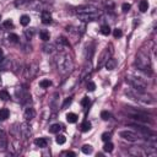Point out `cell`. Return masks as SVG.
Returning a JSON list of instances; mask_svg holds the SVG:
<instances>
[{"label": "cell", "instance_id": "obj_1", "mask_svg": "<svg viewBox=\"0 0 157 157\" xmlns=\"http://www.w3.org/2000/svg\"><path fill=\"white\" fill-rule=\"evenodd\" d=\"M55 63H57V68H58L59 72L63 74V75L70 74L74 69L72 58L66 53H59L55 57Z\"/></svg>", "mask_w": 157, "mask_h": 157}, {"label": "cell", "instance_id": "obj_2", "mask_svg": "<svg viewBox=\"0 0 157 157\" xmlns=\"http://www.w3.org/2000/svg\"><path fill=\"white\" fill-rule=\"evenodd\" d=\"M135 65H136L140 70H142V71H145V72H147V71H148V74H151V72H152V71H151L150 57H148V54L144 53L142 50H141V52H139V53L136 54Z\"/></svg>", "mask_w": 157, "mask_h": 157}, {"label": "cell", "instance_id": "obj_3", "mask_svg": "<svg viewBox=\"0 0 157 157\" xmlns=\"http://www.w3.org/2000/svg\"><path fill=\"white\" fill-rule=\"evenodd\" d=\"M131 100L134 101H140L142 103H147V104H151L153 103V98L150 96V95H146L145 92H140V91H136V90H131V91H126L125 92Z\"/></svg>", "mask_w": 157, "mask_h": 157}, {"label": "cell", "instance_id": "obj_4", "mask_svg": "<svg viewBox=\"0 0 157 157\" xmlns=\"http://www.w3.org/2000/svg\"><path fill=\"white\" fill-rule=\"evenodd\" d=\"M126 82L131 86L133 90H136V91H140V92H145V90H146V82L140 77L126 76Z\"/></svg>", "mask_w": 157, "mask_h": 157}, {"label": "cell", "instance_id": "obj_5", "mask_svg": "<svg viewBox=\"0 0 157 157\" xmlns=\"http://www.w3.org/2000/svg\"><path fill=\"white\" fill-rule=\"evenodd\" d=\"M119 136L126 141H130V142H136L141 139L139 134H136L135 131H131V130H123L119 133Z\"/></svg>", "mask_w": 157, "mask_h": 157}, {"label": "cell", "instance_id": "obj_6", "mask_svg": "<svg viewBox=\"0 0 157 157\" xmlns=\"http://www.w3.org/2000/svg\"><path fill=\"white\" fill-rule=\"evenodd\" d=\"M101 11H97V13H90V14H78L77 15V19L81 20L82 22H91V21H96L100 19L101 16Z\"/></svg>", "mask_w": 157, "mask_h": 157}, {"label": "cell", "instance_id": "obj_7", "mask_svg": "<svg viewBox=\"0 0 157 157\" xmlns=\"http://www.w3.org/2000/svg\"><path fill=\"white\" fill-rule=\"evenodd\" d=\"M111 55H112V50H111V48H106V49H103V52L101 53V55H100V58H98L97 68H102V66L106 64V61L111 58Z\"/></svg>", "mask_w": 157, "mask_h": 157}, {"label": "cell", "instance_id": "obj_8", "mask_svg": "<svg viewBox=\"0 0 157 157\" xmlns=\"http://www.w3.org/2000/svg\"><path fill=\"white\" fill-rule=\"evenodd\" d=\"M20 133H21V135H22V137H25V139H27V137H30V135L32 134V126L30 125V123H22L21 125H20Z\"/></svg>", "mask_w": 157, "mask_h": 157}, {"label": "cell", "instance_id": "obj_9", "mask_svg": "<svg viewBox=\"0 0 157 157\" xmlns=\"http://www.w3.org/2000/svg\"><path fill=\"white\" fill-rule=\"evenodd\" d=\"M97 11H100L97 8H95V6H91V5H86V6H80V8H77L76 9V14L78 15V14H90V13H97Z\"/></svg>", "mask_w": 157, "mask_h": 157}, {"label": "cell", "instance_id": "obj_10", "mask_svg": "<svg viewBox=\"0 0 157 157\" xmlns=\"http://www.w3.org/2000/svg\"><path fill=\"white\" fill-rule=\"evenodd\" d=\"M131 128H134L136 131H139V133H141V134H144V135H153V133H152L148 128H146V126H144V125H140V124H133Z\"/></svg>", "mask_w": 157, "mask_h": 157}, {"label": "cell", "instance_id": "obj_11", "mask_svg": "<svg viewBox=\"0 0 157 157\" xmlns=\"http://www.w3.org/2000/svg\"><path fill=\"white\" fill-rule=\"evenodd\" d=\"M41 19H42V22L44 25H49L52 22V15L48 10H43L42 14H41Z\"/></svg>", "mask_w": 157, "mask_h": 157}, {"label": "cell", "instance_id": "obj_12", "mask_svg": "<svg viewBox=\"0 0 157 157\" xmlns=\"http://www.w3.org/2000/svg\"><path fill=\"white\" fill-rule=\"evenodd\" d=\"M117 65H118V60L117 59H114V58H109L107 61H106V64H104V66H106V69L107 70H114L115 68H117Z\"/></svg>", "mask_w": 157, "mask_h": 157}, {"label": "cell", "instance_id": "obj_13", "mask_svg": "<svg viewBox=\"0 0 157 157\" xmlns=\"http://www.w3.org/2000/svg\"><path fill=\"white\" fill-rule=\"evenodd\" d=\"M35 117H36V111H35L32 107L26 108V111H25V113H24V118H25L26 120H32Z\"/></svg>", "mask_w": 157, "mask_h": 157}, {"label": "cell", "instance_id": "obj_14", "mask_svg": "<svg viewBox=\"0 0 157 157\" xmlns=\"http://www.w3.org/2000/svg\"><path fill=\"white\" fill-rule=\"evenodd\" d=\"M91 71H92V66H91V63L89 61L85 66H84V69H82V74H81V80H85V78L91 74Z\"/></svg>", "mask_w": 157, "mask_h": 157}, {"label": "cell", "instance_id": "obj_15", "mask_svg": "<svg viewBox=\"0 0 157 157\" xmlns=\"http://www.w3.org/2000/svg\"><path fill=\"white\" fill-rule=\"evenodd\" d=\"M129 152L134 156H146V151L141 150V147H131Z\"/></svg>", "mask_w": 157, "mask_h": 157}, {"label": "cell", "instance_id": "obj_16", "mask_svg": "<svg viewBox=\"0 0 157 157\" xmlns=\"http://www.w3.org/2000/svg\"><path fill=\"white\" fill-rule=\"evenodd\" d=\"M61 130H64V125L63 124H59V123L58 124H53L49 128V133H52V134H58Z\"/></svg>", "mask_w": 157, "mask_h": 157}, {"label": "cell", "instance_id": "obj_17", "mask_svg": "<svg viewBox=\"0 0 157 157\" xmlns=\"http://www.w3.org/2000/svg\"><path fill=\"white\" fill-rule=\"evenodd\" d=\"M35 144H36L38 147L44 148V147H47V145H48V140L44 139V137H39V139H36V140H35Z\"/></svg>", "mask_w": 157, "mask_h": 157}, {"label": "cell", "instance_id": "obj_18", "mask_svg": "<svg viewBox=\"0 0 157 157\" xmlns=\"http://www.w3.org/2000/svg\"><path fill=\"white\" fill-rule=\"evenodd\" d=\"M139 10L141 13H146L148 10V2L147 0H141L140 4H139Z\"/></svg>", "mask_w": 157, "mask_h": 157}, {"label": "cell", "instance_id": "obj_19", "mask_svg": "<svg viewBox=\"0 0 157 157\" xmlns=\"http://www.w3.org/2000/svg\"><path fill=\"white\" fill-rule=\"evenodd\" d=\"M30 21H31V17L28 16V15H22L21 17H20V24L22 25V26H28L30 25Z\"/></svg>", "mask_w": 157, "mask_h": 157}, {"label": "cell", "instance_id": "obj_20", "mask_svg": "<svg viewBox=\"0 0 157 157\" xmlns=\"http://www.w3.org/2000/svg\"><path fill=\"white\" fill-rule=\"evenodd\" d=\"M10 117V112L9 109L4 108V109H0V120H5Z\"/></svg>", "mask_w": 157, "mask_h": 157}, {"label": "cell", "instance_id": "obj_21", "mask_svg": "<svg viewBox=\"0 0 157 157\" xmlns=\"http://www.w3.org/2000/svg\"><path fill=\"white\" fill-rule=\"evenodd\" d=\"M66 120H68L69 123L74 124V123L77 122V115H76L75 113H68V114H66Z\"/></svg>", "mask_w": 157, "mask_h": 157}, {"label": "cell", "instance_id": "obj_22", "mask_svg": "<svg viewBox=\"0 0 157 157\" xmlns=\"http://www.w3.org/2000/svg\"><path fill=\"white\" fill-rule=\"evenodd\" d=\"M50 85H52V81L48 80V78H43V80L39 81V86H41L42 89H48Z\"/></svg>", "mask_w": 157, "mask_h": 157}, {"label": "cell", "instance_id": "obj_23", "mask_svg": "<svg viewBox=\"0 0 157 157\" xmlns=\"http://www.w3.org/2000/svg\"><path fill=\"white\" fill-rule=\"evenodd\" d=\"M101 33H102L103 36L111 35V27H109L108 25H102V26H101Z\"/></svg>", "mask_w": 157, "mask_h": 157}, {"label": "cell", "instance_id": "obj_24", "mask_svg": "<svg viewBox=\"0 0 157 157\" xmlns=\"http://www.w3.org/2000/svg\"><path fill=\"white\" fill-rule=\"evenodd\" d=\"M81 151L85 153V155H90V153H92V151H93V148H92V146L91 145H84L82 147H81Z\"/></svg>", "mask_w": 157, "mask_h": 157}, {"label": "cell", "instance_id": "obj_25", "mask_svg": "<svg viewBox=\"0 0 157 157\" xmlns=\"http://www.w3.org/2000/svg\"><path fill=\"white\" fill-rule=\"evenodd\" d=\"M90 129H91V123H90L89 120H85V122L81 124V131L86 133V131H89Z\"/></svg>", "mask_w": 157, "mask_h": 157}, {"label": "cell", "instance_id": "obj_26", "mask_svg": "<svg viewBox=\"0 0 157 157\" xmlns=\"http://www.w3.org/2000/svg\"><path fill=\"white\" fill-rule=\"evenodd\" d=\"M113 148H114V145H113L111 141H107V142L104 144V146H103V150H104L106 152H112Z\"/></svg>", "mask_w": 157, "mask_h": 157}, {"label": "cell", "instance_id": "obj_27", "mask_svg": "<svg viewBox=\"0 0 157 157\" xmlns=\"http://www.w3.org/2000/svg\"><path fill=\"white\" fill-rule=\"evenodd\" d=\"M55 47H54V44H46L44 47H43V50L46 52V53H49V54H52L55 49H54Z\"/></svg>", "mask_w": 157, "mask_h": 157}, {"label": "cell", "instance_id": "obj_28", "mask_svg": "<svg viewBox=\"0 0 157 157\" xmlns=\"http://www.w3.org/2000/svg\"><path fill=\"white\" fill-rule=\"evenodd\" d=\"M39 36H41V38H42L44 42H47V41L50 39V35H49V32H47V31H41Z\"/></svg>", "mask_w": 157, "mask_h": 157}, {"label": "cell", "instance_id": "obj_29", "mask_svg": "<svg viewBox=\"0 0 157 157\" xmlns=\"http://www.w3.org/2000/svg\"><path fill=\"white\" fill-rule=\"evenodd\" d=\"M9 41H10V42H13V43H19L20 38H19V36H17V35H15V33H10V35H9Z\"/></svg>", "mask_w": 157, "mask_h": 157}, {"label": "cell", "instance_id": "obj_30", "mask_svg": "<svg viewBox=\"0 0 157 157\" xmlns=\"http://www.w3.org/2000/svg\"><path fill=\"white\" fill-rule=\"evenodd\" d=\"M33 35H35V28H30V30L25 31V36H26L27 39H31L33 37Z\"/></svg>", "mask_w": 157, "mask_h": 157}, {"label": "cell", "instance_id": "obj_31", "mask_svg": "<svg viewBox=\"0 0 157 157\" xmlns=\"http://www.w3.org/2000/svg\"><path fill=\"white\" fill-rule=\"evenodd\" d=\"M55 141H57V144H59V145H63V144H65V141H66V137H65L64 135H58V136L55 137Z\"/></svg>", "mask_w": 157, "mask_h": 157}, {"label": "cell", "instance_id": "obj_32", "mask_svg": "<svg viewBox=\"0 0 157 157\" xmlns=\"http://www.w3.org/2000/svg\"><path fill=\"white\" fill-rule=\"evenodd\" d=\"M0 98L3 101H8V100H10V95L6 91H0Z\"/></svg>", "mask_w": 157, "mask_h": 157}, {"label": "cell", "instance_id": "obj_33", "mask_svg": "<svg viewBox=\"0 0 157 157\" xmlns=\"http://www.w3.org/2000/svg\"><path fill=\"white\" fill-rule=\"evenodd\" d=\"M71 102H72V97H68V98L65 100V102L63 103V106H61V109H65V108H68V106H70V104H71Z\"/></svg>", "mask_w": 157, "mask_h": 157}, {"label": "cell", "instance_id": "obj_34", "mask_svg": "<svg viewBox=\"0 0 157 157\" xmlns=\"http://www.w3.org/2000/svg\"><path fill=\"white\" fill-rule=\"evenodd\" d=\"M95 90H96V84L92 82V81H89V82H87V91L92 92V91H95Z\"/></svg>", "mask_w": 157, "mask_h": 157}, {"label": "cell", "instance_id": "obj_35", "mask_svg": "<svg viewBox=\"0 0 157 157\" xmlns=\"http://www.w3.org/2000/svg\"><path fill=\"white\" fill-rule=\"evenodd\" d=\"M4 27H5V28H8V30L14 28V22H13L11 20H6V21L4 22Z\"/></svg>", "mask_w": 157, "mask_h": 157}, {"label": "cell", "instance_id": "obj_36", "mask_svg": "<svg viewBox=\"0 0 157 157\" xmlns=\"http://www.w3.org/2000/svg\"><path fill=\"white\" fill-rule=\"evenodd\" d=\"M113 36H114L115 38H120V37L123 36V32H122V30H120V28H115V30L113 31Z\"/></svg>", "mask_w": 157, "mask_h": 157}, {"label": "cell", "instance_id": "obj_37", "mask_svg": "<svg viewBox=\"0 0 157 157\" xmlns=\"http://www.w3.org/2000/svg\"><path fill=\"white\" fill-rule=\"evenodd\" d=\"M111 136H112L111 133H103L101 137H102V140H103L104 142H107V141H111Z\"/></svg>", "mask_w": 157, "mask_h": 157}, {"label": "cell", "instance_id": "obj_38", "mask_svg": "<svg viewBox=\"0 0 157 157\" xmlns=\"http://www.w3.org/2000/svg\"><path fill=\"white\" fill-rule=\"evenodd\" d=\"M130 9H131V5H130L129 3H124V4L122 5V10H123V13H128Z\"/></svg>", "mask_w": 157, "mask_h": 157}, {"label": "cell", "instance_id": "obj_39", "mask_svg": "<svg viewBox=\"0 0 157 157\" xmlns=\"http://www.w3.org/2000/svg\"><path fill=\"white\" fill-rule=\"evenodd\" d=\"M101 118H102L103 120H108V119L111 118V114H109L107 111H103V112L101 113Z\"/></svg>", "mask_w": 157, "mask_h": 157}, {"label": "cell", "instance_id": "obj_40", "mask_svg": "<svg viewBox=\"0 0 157 157\" xmlns=\"http://www.w3.org/2000/svg\"><path fill=\"white\" fill-rule=\"evenodd\" d=\"M26 3H28V0H16L15 2V6H22L24 4H26Z\"/></svg>", "mask_w": 157, "mask_h": 157}, {"label": "cell", "instance_id": "obj_41", "mask_svg": "<svg viewBox=\"0 0 157 157\" xmlns=\"http://www.w3.org/2000/svg\"><path fill=\"white\" fill-rule=\"evenodd\" d=\"M58 42L61 43V44H64V46H69V41H68L65 37H60V38L58 39Z\"/></svg>", "mask_w": 157, "mask_h": 157}, {"label": "cell", "instance_id": "obj_42", "mask_svg": "<svg viewBox=\"0 0 157 157\" xmlns=\"http://www.w3.org/2000/svg\"><path fill=\"white\" fill-rule=\"evenodd\" d=\"M89 103H90L89 97H84V98H82V101H81V104H82L84 107H87V106H89Z\"/></svg>", "mask_w": 157, "mask_h": 157}, {"label": "cell", "instance_id": "obj_43", "mask_svg": "<svg viewBox=\"0 0 157 157\" xmlns=\"http://www.w3.org/2000/svg\"><path fill=\"white\" fill-rule=\"evenodd\" d=\"M63 156H71V157H74L75 153L71 152V151H65V152H63Z\"/></svg>", "mask_w": 157, "mask_h": 157}, {"label": "cell", "instance_id": "obj_44", "mask_svg": "<svg viewBox=\"0 0 157 157\" xmlns=\"http://www.w3.org/2000/svg\"><path fill=\"white\" fill-rule=\"evenodd\" d=\"M4 60V52L0 49V61H3Z\"/></svg>", "mask_w": 157, "mask_h": 157}, {"label": "cell", "instance_id": "obj_45", "mask_svg": "<svg viewBox=\"0 0 157 157\" xmlns=\"http://www.w3.org/2000/svg\"><path fill=\"white\" fill-rule=\"evenodd\" d=\"M87 2H101V0H87Z\"/></svg>", "mask_w": 157, "mask_h": 157}, {"label": "cell", "instance_id": "obj_46", "mask_svg": "<svg viewBox=\"0 0 157 157\" xmlns=\"http://www.w3.org/2000/svg\"><path fill=\"white\" fill-rule=\"evenodd\" d=\"M0 20H2V14H0Z\"/></svg>", "mask_w": 157, "mask_h": 157}, {"label": "cell", "instance_id": "obj_47", "mask_svg": "<svg viewBox=\"0 0 157 157\" xmlns=\"http://www.w3.org/2000/svg\"><path fill=\"white\" fill-rule=\"evenodd\" d=\"M0 80H2V77H0Z\"/></svg>", "mask_w": 157, "mask_h": 157}]
</instances>
